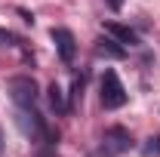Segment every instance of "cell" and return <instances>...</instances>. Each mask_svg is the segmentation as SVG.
<instances>
[{"mask_svg":"<svg viewBox=\"0 0 160 157\" xmlns=\"http://www.w3.org/2000/svg\"><path fill=\"white\" fill-rule=\"evenodd\" d=\"M6 89H9V99L16 102V108H34V102H37V83H34V77L19 74V77H12L6 83Z\"/></svg>","mask_w":160,"mask_h":157,"instance_id":"cell-1","label":"cell"},{"mask_svg":"<svg viewBox=\"0 0 160 157\" xmlns=\"http://www.w3.org/2000/svg\"><path fill=\"white\" fill-rule=\"evenodd\" d=\"M102 105H105L108 111L126 105V89H123V83H120L117 71H111V68L102 74Z\"/></svg>","mask_w":160,"mask_h":157,"instance_id":"cell-2","label":"cell"},{"mask_svg":"<svg viewBox=\"0 0 160 157\" xmlns=\"http://www.w3.org/2000/svg\"><path fill=\"white\" fill-rule=\"evenodd\" d=\"M16 126L22 129V136H28L31 142H37V139H46V123L40 117L34 108H16Z\"/></svg>","mask_w":160,"mask_h":157,"instance_id":"cell-3","label":"cell"},{"mask_svg":"<svg viewBox=\"0 0 160 157\" xmlns=\"http://www.w3.org/2000/svg\"><path fill=\"white\" fill-rule=\"evenodd\" d=\"M102 148L108 151V154H123V151H129L132 148V136H129V129H123V126H108L105 129V136H102Z\"/></svg>","mask_w":160,"mask_h":157,"instance_id":"cell-4","label":"cell"},{"mask_svg":"<svg viewBox=\"0 0 160 157\" xmlns=\"http://www.w3.org/2000/svg\"><path fill=\"white\" fill-rule=\"evenodd\" d=\"M49 34H52V43H56L59 59L65 62V65H71L74 56H77V40H74V34H71L68 28H52Z\"/></svg>","mask_w":160,"mask_h":157,"instance_id":"cell-5","label":"cell"},{"mask_svg":"<svg viewBox=\"0 0 160 157\" xmlns=\"http://www.w3.org/2000/svg\"><path fill=\"white\" fill-rule=\"evenodd\" d=\"M96 56L99 59H126V46L117 43L114 37H108V34H102L96 40Z\"/></svg>","mask_w":160,"mask_h":157,"instance_id":"cell-6","label":"cell"},{"mask_svg":"<svg viewBox=\"0 0 160 157\" xmlns=\"http://www.w3.org/2000/svg\"><path fill=\"white\" fill-rule=\"evenodd\" d=\"M102 28H105V34H108V37H114L117 43H123V46H136V43H139V34H136L132 28H126V25H117V22H105Z\"/></svg>","mask_w":160,"mask_h":157,"instance_id":"cell-7","label":"cell"},{"mask_svg":"<svg viewBox=\"0 0 160 157\" xmlns=\"http://www.w3.org/2000/svg\"><path fill=\"white\" fill-rule=\"evenodd\" d=\"M46 93H49V105H52L59 114H65V111H68V105H65V96H62V86H59V83H49V89H46Z\"/></svg>","mask_w":160,"mask_h":157,"instance_id":"cell-8","label":"cell"},{"mask_svg":"<svg viewBox=\"0 0 160 157\" xmlns=\"http://www.w3.org/2000/svg\"><path fill=\"white\" fill-rule=\"evenodd\" d=\"M83 86H86V74H80V77H74V83H71V102H68V111L77 105L80 99H83Z\"/></svg>","mask_w":160,"mask_h":157,"instance_id":"cell-9","label":"cell"},{"mask_svg":"<svg viewBox=\"0 0 160 157\" xmlns=\"http://www.w3.org/2000/svg\"><path fill=\"white\" fill-rule=\"evenodd\" d=\"M142 154H145V157H160V133H157V136H151L148 142H145Z\"/></svg>","mask_w":160,"mask_h":157,"instance_id":"cell-10","label":"cell"},{"mask_svg":"<svg viewBox=\"0 0 160 157\" xmlns=\"http://www.w3.org/2000/svg\"><path fill=\"white\" fill-rule=\"evenodd\" d=\"M22 40L12 34V31H6V28H0V46H19Z\"/></svg>","mask_w":160,"mask_h":157,"instance_id":"cell-11","label":"cell"},{"mask_svg":"<svg viewBox=\"0 0 160 157\" xmlns=\"http://www.w3.org/2000/svg\"><path fill=\"white\" fill-rule=\"evenodd\" d=\"M105 6L114 9V13H120V9H123V0H105Z\"/></svg>","mask_w":160,"mask_h":157,"instance_id":"cell-12","label":"cell"},{"mask_svg":"<svg viewBox=\"0 0 160 157\" xmlns=\"http://www.w3.org/2000/svg\"><path fill=\"white\" fill-rule=\"evenodd\" d=\"M89 157H114V154H108V151H105V148H99V151H96V154H89Z\"/></svg>","mask_w":160,"mask_h":157,"instance_id":"cell-13","label":"cell"},{"mask_svg":"<svg viewBox=\"0 0 160 157\" xmlns=\"http://www.w3.org/2000/svg\"><path fill=\"white\" fill-rule=\"evenodd\" d=\"M0 154H3V129H0Z\"/></svg>","mask_w":160,"mask_h":157,"instance_id":"cell-14","label":"cell"}]
</instances>
